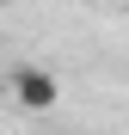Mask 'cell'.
Wrapping results in <instances>:
<instances>
[{"mask_svg":"<svg viewBox=\"0 0 129 135\" xmlns=\"http://www.w3.org/2000/svg\"><path fill=\"white\" fill-rule=\"evenodd\" d=\"M12 98L25 104V110H55L61 104V80L49 74V68H12Z\"/></svg>","mask_w":129,"mask_h":135,"instance_id":"1","label":"cell"}]
</instances>
